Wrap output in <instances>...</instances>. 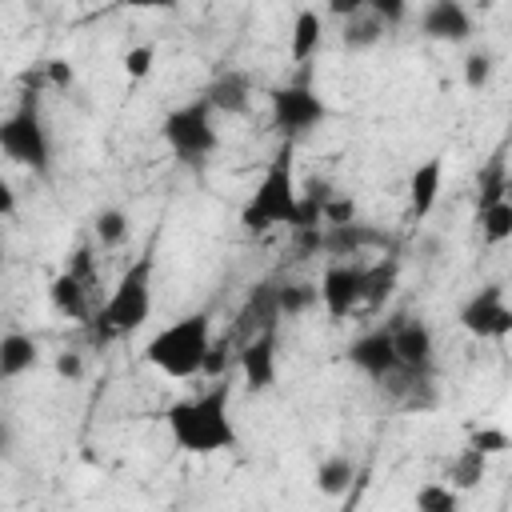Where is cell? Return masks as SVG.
<instances>
[{
	"label": "cell",
	"mask_w": 512,
	"mask_h": 512,
	"mask_svg": "<svg viewBox=\"0 0 512 512\" xmlns=\"http://www.w3.org/2000/svg\"><path fill=\"white\" fill-rule=\"evenodd\" d=\"M368 244H384V236L368 224H336L320 232V248L316 252H332V256H360Z\"/></svg>",
	"instance_id": "obj_17"
},
{
	"label": "cell",
	"mask_w": 512,
	"mask_h": 512,
	"mask_svg": "<svg viewBox=\"0 0 512 512\" xmlns=\"http://www.w3.org/2000/svg\"><path fill=\"white\" fill-rule=\"evenodd\" d=\"M468 448H476L480 456H500V452H508V432L504 428H480V432H472Z\"/></svg>",
	"instance_id": "obj_33"
},
{
	"label": "cell",
	"mask_w": 512,
	"mask_h": 512,
	"mask_svg": "<svg viewBox=\"0 0 512 512\" xmlns=\"http://www.w3.org/2000/svg\"><path fill=\"white\" fill-rule=\"evenodd\" d=\"M164 424H168L172 444L188 456H216V452H232L240 444V432L232 424V388H228V380L212 384L196 396L176 400L164 412Z\"/></svg>",
	"instance_id": "obj_1"
},
{
	"label": "cell",
	"mask_w": 512,
	"mask_h": 512,
	"mask_svg": "<svg viewBox=\"0 0 512 512\" xmlns=\"http://www.w3.org/2000/svg\"><path fill=\"white\" fill-rule=\"evenodd\" d=\"M440 184H444V156H428L412 168V176H408V212L416 220L432 216V208L440 200Z\"/></svg>",
	"instance_id": "obj_16"
},
{
	"label": "cell",
	"mask_w": 512,
	"mask_h": 512,
	"mask_svg": "<svg viewBox=\"0 0 512 512\" xmlns=\"http://www.w3.org/2000/svg\"><path fill=\"white\" fill-rule=\"evenodd\" d=\"M320 292V308L332 320L352 316L360 304H368V264L360 260H332L316 284Z\"/></svg>",
	"instance_id": "obj_9"
},
{
	"label": "cell",
	"mask_w": 512,
	"mask_h": 512,
	"mask_svg": "<svg viewBox=\"0 0 512 512\" xmlns=\"http://www.w3.org/2000/svg\"><path fill=\"white\" fill-rule=\"evenodd\" d=\"M276 308H280V320H296V316L320 308V292L312 280H280L276 284Z\"/></svg>",
	"instance_id": "obj_22"
},
{
	"label": "cell",
	"mask_w": 512,
	"mask_h": 512,
	"mask_svg": "<svg viewBox=\"0 0 512 512\" xmlns=\"http://www.w3.org/2000/svg\"><path fill=\"white\" fill-rule=\"evenodd\" d=\"M388 28L368 12V0H364V8L356 12V16H348L344 20V32H340V44H344V52H368L372 44H380V36H384Z\"/></svg>",
	"instance_id": "obj_23"
},
{
	"label": "cell",
	"mask_w": 512,
	"mask_h": 512,
	"mask_svg": "<svg viewBox=\"0 0 512 512\" xmlns=\"http://www.w3.org/2000/svg\"><path fill=\"white\" fill-rule=\"evenodd\" d=\"M476 220H480V232H484L488 244H504L512 236V200H500L492 208H480Z\"/></svg>",
	"instance_id": "obj_28"
},
{
	"label": "cell",
	"mask_w": 512,
	"mask_h": 512,
	"mask_svg": "<svg viewBox=\"0 0 512 512\" xmlns=\"http://www.w3.org/2000/svg\"><path fill=\"white\" fill-rule=\"evenodd\" d=\"M484 472H488V456H480L476 448H460V456L448 464V484L456 492H468L484 480Z\"/></svg>",
	"instance_id": "obj_25"
},
{
	"label": "cell",
	"mask_w": 512,
	"mask_h": 512,
	"mask_svg": "<svg viewBox=\"0 0 512 512\" xmlns=\"http://www.w3.org/2000/svg\"><path fill=\"white\" fill-rule=\"evenodd\" d=\"M0 264H4V252H0Z\"/></svg>",
	"instance_id": "obj_39"
},
{
	"label": "cell",
	"mask_w": 512,
	"mask_h": 512,
	"mask_svg": "<svg viewBox=\"0 0 512 512\" xmlns=\"http://www.w3.org/2000/svg\"><path fill=\"white\" fill-rule=\"evenodd\" d=\"M128 228H132V220H128L124 208H100V212L92 216V232H96V240H100L104 248H120V244L128 240Z\"/></svg>",
	"instance_id": "obj_27"
},
{
	"label": "cell",
	"mask_w": 512,
	"mask_h": 512,
	"mask_svg": "<svg viewBox=\"0 0 512 512\" xmlns=\"http://www.w3.org/2000/svg\"><path fill=\"white\" fill-rule=\"evenodd\" d=\"M48 80L56 84V88H72V80H76V72H72V64L68 60H48Z\"/></svg>",
	"instance_id": "obj_35"
},
{
	"label": "cell",
	"mask_w": 512,
	"mask_h": 512,
	"mask_svg": "<svg viewBox=\"0 0 512 512\" xmlns=\"http://www.w3.org/2000/svg\"><path fill=\"white\" fill-rule=\"evenodd\" d=\"M276 284H280V280H260V284H252V292L244 296V304H240V312H236V320H232V336H228V340L244 344V340H252V336H260V332H268V328L280 324Z\"/></svg>",
	"instance_id": "obj_11"
},
{
	"label": "cell",
	"mask_w": 512,
	"mask_h": 512,
	"mask_svg": "<svg viewBox=\"0 0 512 512\" xmlns=\"http://www.w3.org/2000/svg\"><path fill=\"white\" fill-rule=\"evenodd\" d=\"M460 328L476 340H504L512 332V308H508V296H504V284H484L476 296L464 300L460 308Z\"/></svg>",
	"instance_id": "obj_10"
},
{
	"label": "cell",
	"mask_w": 512,
	"mask_h": 512,
	"mask_svg": "<svg viewBox=\"0 0 512 512\" xmlns=\"http://www.w3.org/2000/svg\"><path fill=\"white\" fill-rule=\"evenodd\" d=\"M268 104H272V124L288 144L328 120V104L308 84H280L268 92Z\"/></svg>",
	"instance_id": "obj_8"
},
{
	"label": "cell",
	"mask_w": 512,
	"mask_h": 512,
	"mask_svg": "<svg viewBox=\"0 0 512 512\" xmlns=\"http://www.w3.org/2000/svg\"><path fill=\"white\" fill-rule=\"evenodd\" d=\"M360 496H364V472L356 476V484L344 492V504H340V512H356L360 508Z\"/></svg>",
	"instance_id": "obj_37"
},
{
	"label": "cell",
	"mask_w": 512,
	"mask_h": 512,
	"mask_svg": "<svg viewBox=\"0 0 512 512\" xmlns=\"http://www.w3.org/2000/svg\"><path fill=\"white\" fill-rule=\"evenodd\" d=\"M204 104L212 108V116H248L252 108V76L244 68H224L208 80V88L200 92Z\"/></svg>",
	"instance_id": "obj_14"
},
{
	"label": "cell",
	"mask_w": 512,
	"mask_h": 512,
	"mask_svg": "<svg viewBox=\"0 0 512 512\" xmlns=\"http://www.w3.org/2000/svg\"><path fill=\"white\" fill-rule=\"evenodd\" d=\"M12 448V432H8V424L0 420V452H8Z\"/></svg>",
	"instance_id": "obj_38"
},
{
	"label": "cell",
	"mask_w": 512,
	"mask_h": 512,
	"mask_svg": "<svg viewBox=\"0 0 512 512\" xmlns=\"http://www.w3.org/2000/svg\"><path fill=\"white\" fill-rule=\"evenodd\" d=\"M212 348V312H188L172 324H164L148 344H144V364H152L156 372L172 376V380H192L204 372Z\"/></svg>",
	"instance_id": "obj_2"
},
{
	"label": "cell",
	"mask_w": 512,
	"mask_h": 512,
	"mask_svg": "<svg viewBox=\"0 0 512 512\" xmlns=\"http://www.w3.org/2000/svg\"><path fill=\"white\" fill-rule=\"evenodd\" d=\"M152 272H156V256H152V248H144L120 272L116 288L100 304V312H96L100 336H128V332L148 324V316H152Z\"/></svg>",
	"instance_id": "obj_4"
},
{
	"label": "cell",
	"mask_w": 512,
	"mask_h": 512,
	"mask_svg": "<svg viewBox=\"0 0 512 512\" xmlns=\"http://www.w3.org/2000/svg\"><path fill=\"white\" fill-rule=\"evenodd\" d=\"M492 72H496V60H492V52H468L464 56V84L472 88V92H480V88H488V80H492Z\"/></svg>",
	"instance_id": "obj_30"
},
{
	"label": "cell",
	"mask_w": 512,
	"mask_h": 512,
	"mask_svg": "<svg viewBox=\"0 0 512 512\" xmlns=\"http://www.w3.org/2000/svg\"><path fill=\"white\" fill-rule=\"evenodd\" d=\"M396 284V260H380V264H368V304H384L388 292Z\"/></svg>",
	"instance_id": "obj_29"
},
{
	"label": "cell",
	"mask_w": 512,
	"mask_h": 512,
	"mask_svg": "<svg viewBox=\"0 0 512 512\" xmlns=\"http://www.w3.org/2000/svg\"><path fill=\"white\" fill-rule=\"evenodd\" d=\"M88 292H92V288H84L72 272H60V276L48 284L52 308L64 312V316H72V320H84V316H88Z\"/></svg>",
	"instance_id": "obj_21"
},
{
	"label": "cell",
	"mask_w": 512,
	"mask_h": 512,
	"mask_svg": "<svg viewBox=\"0 0 512 512\" xmlns=\"http://www.w3.org/2000/svg\"><path fill=\"white\" fill-rule=\"evenodd\" d=\"M476 212L480 208H492V204H500V200H508V164H504V148L480 168V176H476Z\"/></svg>",
	"instance_id": "obj_24"
},
{
	"label": "cell",
	"mask_w": 512,
	"mask_h": 512,
	"mask_svg": "<svg viewBox=\"0 0 512 512\" xmlns=\"http://www.w3.org/2000/svg\"><path fill=\"white\" fill-rule=\"evenodd\" d=\"M236 364L244 372V388L248 392H268L276 384V328L244 340L240 352H236Z\"/></svg>",
	"instance_id": "obj_15"
},
{
	"label": "cell",
	"mask_w": 512,
	"mask_h": 512,
	"mask_svg": "<svg viewBox=\"0 0 512 512\" xmlns=\"http://www.w3.org/2000/svg\"><path fill=\"white\" fill-rule=\"evenodd\" d=\"M320 36H324V20L316 8H300L296 20H292V36H288V56L296 64H308L320 48Z\"/></svg>",
	"instance_id": "obj_19"
},
{
	"label": "cell",
	"mask_w": 512,
	"mask_h": 512,
	"mask_svg": "<svg viewBox=\"0 0 512 512\" xmlns=\"http://www.w3.org/2000/svg\"><path fill=\"white\" fill-rule=\"evenodd\" d=\"M120 64H124V76H128V80H144V76L152 72V64H156V48H152V44H136V48L124 52Z\"/></svg>",
	"instance_id": "obj_31"
},
{
	"label": "cell",
	"mask_w": 512,
	"mask_h": 512,
	"mask_svg": "<svg viewBox=\"0 0 512 512\" xmlns=\"http://www.w3.org/2000/svg\"><path fill=\"white\" fill-rule=\"evenodd\" d=\"M348 364L360 368V372L372 376V380H392V376L400 372V364H396V352H392V332H388V324H384V328H372V332H364V336H356V340L348 344Z\"/></svg>",
	"instance_id": "obj_13"
},
{
	"label": "cell",
	"mask_w": 512,
	"mask_h": 512,
	"mask_svg": "<svg viewBox=\"0 0 512 512\" xmlns=\"http://www.w3.org/2000/svg\"><path fill=\"white\" fill-rule=\"evenodd\" d=\"M320 220H324L328 228H336V224H352V220H356V204H352V196H328L324 208H320Z\"/></svg>",
	"instance_id": "obj_32"
},
{
	"label": "cell",
	"mask_w": 512,
	"mask_h": 512,
	"mask_svg": "<svg viewBox=\"0 0 512 512\" xmlns=\"http://www.w3.org/2000/svg\"><path fill=\"white\" fill-rule=\"evenodd\" d=\"M36 360H40V348H36L32 336H24V332L0 336V380L24 376L28 368H36Z\"/></svg>",
	"instance_id": "obj_18"
},
{
	"label": "cell",
	"mask_w": 512,
	"mask_h": 512,
	"mask_svg": "<svg viewBox=\"0 0 512 512\" xmlns=\"http://www.w3.org/2000/svg\"><path fill=\"white\" fill-rule=\"evenodd\" d=\"M356 476H360V468H356L352 456H344V452L324 456V460L316 464V492H320V496H344V492L356 484Z\"/></svg>",
	"instance_id": "obj_20"
},
{
	"label": "cell",
	"mask_w": 512,
	"mask_h": 512,
	"mask_svg": "<svg viewBox=\"0 0 512 512\" xmlns=\"http://www.w3.org/2000/svg\"><path fill=\"white\" fill-rule=\"evenodd\" d=\"M52 368H56V376L68 380V384H76V380L84 376V360H80V352H60V356L52 360Z\"/></svg>",
	"instance_id": "obj_34"
},
{
	"label": "cell",
	"mask_w": 512,
	"mask_h": 512,
	"mask_svg": "<svg viewBox=\"0 0 512 512\" xmlns=\"http://www.w3.org/2000/svg\"><path fill=\"white\" fill-rule=\"evenodd\" d=\"M0 156L20 164V168H32L36 176H48V168H52V140H48V128H44L36 96H24L0 120Z\"/></svg>",
	"instance_id": "obj_5"
},
{
	"label": "cell",
	"mask_w": 512,
	"mask_h": 512,
	"mask_svg": "<svg viewBox=\"0 0 512 512\" xmlns=\"http://www.w3.org/2000/svg\"><path fill=\"white\" fill-rule=\"evenodd\" d=\"M160 136H164V144L172 148V156H176L180 164H196V160L212 156L216 144H220L216 120H212V108L204 104V96H196V100L172 108V112L164 116V124H160Z\"/></svg>",
	"instance_id": "obj_6"
},
{
	"label": "cell",
	"mask_w": 512,
	"mask_h": 512,
	"mask_svg": "<svg viewBox=\"0 0 512 512\" xmlns=\"http://www.w3.org/2000/svg\"><path fill=\"white\" fill-rule=\"evenodd\" d=\"M8 216H16V192H12L8 176L0 172V220H8Z\"/></svg>",
	"instance_id": "obj_36"
},
{
	"label": "cell",
	"mask_w": 512,
	"mask_h": 512,
	"mask_svg": "<svg viewBox=\"0 0 512 512\" xmlns=\"http://www.w3.org/2000/svg\"><path fill=\"white\" fill-rule=\"evenodd\" d=\"M416 512H460V492L444 480H424L412 496Z\"/></svg>",
	"instance_id": "obj_26"
},
{
	"label": "cell",
	"mask_w": 512,
	"mask_h": 512,
	"mask_svg": "<svg viewBox=\"0 0 512 512\" xmlns=\"http://www.w3.org/2000/svg\"><path fill=\"white\" fill-rule=\"evenodd\" d=\"M388 332H392V352H396V364H400V372L392 376V380H404V384H396V388H420V384H428L432 380V360H436V340H432V328L416 316H400L396 324H388Z\"/></svg>",
	"instance_id": "obj_7"
},
{
	"label": "cell",
	"mask_w": 512,
	"mask_h": 512,
	"mask_svg": "<svg viewBox=\"0 0 512 512\" xmlns=\"http://www.w3.org/2000/svg\"><path fill=\"white\" fill-rule=\"evenodd\" d=\"M240 224L248 232H272V228H292L296 232L300 192H296V176H292V144H284L272 156V164L264 168L256 192L240 208Z\"/></svg>",
	"instance_id": "obj_3"
},
{
	"label": "cell",
	"mask_w": 512,
	"mask_h": 512,
	"mask_svg": "<svg viewBox=\"0 0 512 512\" xmlns=\"http://www.w3.org/2000/svg\"><path fill=\"white\" fill-rule=\"evenodd\" d=\"M420 32L440 44H464L476 32V24L460 0H432L420 8Z\"/></svg>",
	"instance_id": "obj_12"
}]
</instances>
